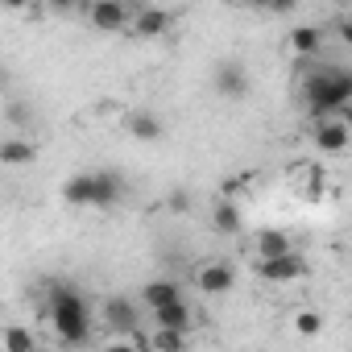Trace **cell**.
<instances>
[{
	"mask_svg": "<svg viewBox=\"0 0 352 352\" xmlns=\"http://www.w3.org/2000/svg\"><path fill=\"white\" fill-rule=\"evenodd\" d=\"M298 96H302V108L315 116V124L319 120H336L340 112L352 108V67H340V63L315 67V63H307Z\"/></svg>",
	"mask_w": 352,
	"mask_h": 352,
	"instance_id": "6da1fadb",
	"label": "cell"
},
{
	"mask_svg": "<svg viewBox=\"0 0 352 352\" xmlns=\"http://www.w3.org/2000/svg\"><path fill=\"white\" fill-rule=\"evenodd\" d=\"M46 315H50L54 336H58L67 348H79V344L91 340V307H87V298H83L79 286H71V282H54V286H50Z\"/></svg>",
	"mask_w": 352,
	"mask_h": 352,
	"instance_id": "7a4b0ae2",
	"label": "cell"
},
{
	"mask_svg": "<svg viewBox=\"0 0 352 352\" xmlns=\"http://www.w3.org/2000/svg\"><path fill=\"white\" fill-rule=\"evenodd\" d=\"M100 319H104V327H108V331H116V336H129V340H137V336H141V331H137V307H133V298H124V294L104 298Z\"/></svg>",
	"mask_w": 352,
	"mask_h": 352,
	"instance_id": "3957f363",
	"label": "cell"
},
{
	"mask_svg": "<svg viewBox=\"0 0 352 352\" xmlns=\"http://www.w3.org/2000/svg\"><path fill=\"white\" fill-rule=\"evenodd\" d=\"M87 17H91V25H96L100 34H120V30H129V25H133L137 9L116 5V0H100V5H91V9H87Z\"/></svg>",
	"mask_w": 352,
	"mask_h": 352,
	"instance_id": "277c9868",
	"label": "cell"
},
{
	"mask_svg": "<svg viewBox=\"0 0 352 352\" xmlns=\"http://www.w3.org/2000/svg\"><path fill=\"white\" fill-rule=\"evenodd\" d=\"M195 286H199L204 294L220 298V294H228V290L236 286V270H232L228 261H204V265L195 270Z\"/></svg>",
	"mask_w": 352,
	"mask_h": 352,
	"instance_id": "5b68a950",
	"label": "cell"
},
{
	"mask_svg": "<svg viewBox=\"0 0 352 352\" xmlns=\"http://www.w3.org/2000/svg\"><path fill=\"white\" fill-rule=\"evenodd\" d=\"M212 83H216V91H220L224 100H245V96H249V71H245V63H236V58L220 63L216 75H212Z\"/></svg>",
	"mask_w": 352,
	"mask_h": 352,
	"instance_id": "8992f818",
	"label": "cell"
},
{
	"mask_svg": "<svg viewBox=\"0 0 352 352\" xmlns=\"http://www.w3.org/2000/svg\"><path fill=\"white\" fill-rule=\"evenodd\" d=\"M348 145H352V129L344 124V116L315 124V149H319V153H344Z\"/></svg>",
	"mask_w": 352,
	"mask_h": 352,
	"instance_id": "52a82bcc",
	"label": "cell"
},
{
	"mask_svg": "<svg viewBox=\"0 0 352 352\" xmlns=\"http://www.w3.org/2000/svg\"><path fill=\"white\" fill-rule=\"evenodd\" d=\"M257 274L265 278V282H298V278H307V261H302V253H286V257H274V261H261L257 265Z\"/></svg>",
	"mask_w": 352,
	"mask_h": 352,
	"instance_id": "ba28073f",
	"label": "cell"
},
{
	"mask_svg": "<svg viewBox=\"0 0 352 352\" xmlns=\"http://www.w3.org/2000/svg\"><path fill=\"white\" fill-rule=\"evenodd\" d=\"M63 199L71 208H96V170H83L63 183Z\"/></svg>",
	"mask_w": 352,
	"mask_h": 352,
	"instance_id": "9c48e42d",
	"label": "cell"
},
{
	"mask_svg": "<svg viewBox=\"0 0 352 352\" xmlns=\"http://www.w3.org/2000/svg\"><path fill=\"white\" fill-rule=\"evenodd\" d=\"M174 25V13H166V9H137V17H133V34L137 38H157V34H166Z\"/></svg>",
	"mask_w": 352,
	"mask_h": 352,
	"instance_id": "30bf717a",
	"label": "cell"
},
{
	"mask_svg": "<svg viewBox=\"0 0 352 352\" xmlns=\"http://www.w3.org/2000/svg\"><path fill=\"white\" fill-rule=\"evenodd\" d=\"M141 302H145L149 311H162V307H170V302H183V286L170 282V278H157V282H149V286L141 290Z\"/></svg>",
	"mask_w": 352,
	"mask_h": 352,
	"instance_id": "8fae6325",
	"label": "cell"
},
{
	"mask_svg": "<svg viewBox=\"0 0 352 352\" xmlns=\"http://www.w3.org/2000/svg\"><path fill=\"white\" fill-rule=\"evenodd\" d=\"M286 253H294V245L282 228H261L257 232V257L261 261H274V257H286Z\"/></svg>",
	"mask_w": 352,
	"mask_h": 352,
	"instance_id": "7c38bea8",
	"label": "cell"
},
{
	"mask_svg": "<svg viewBox=\"0 0 352 352\" xmlns=\"http://www.w3.org/2000/svg\"><path fill=\"white\" fill-rule=\"evenodd\" d=\"M153 319H157V327H166V331H183V336H187V327H191V307H187V298H183V302H170V307L153 311Z\"/></svg>",
	"mask_w": 352,
	"mask_h": 352,
	"instance_id": "4fadbf2b",
	"label": "cell"
},
{
	"mask_svg": "<svg viewBox=\"0 0 352 352\" xmlns=\"http://www.w3.org/2000/svg\"><path fill=\"white\" fill-rule=\"evenodd\" d=\"M319 46H323V30H319V25H294V30H290V50H294L298 58H311Z\"/></svg>",
	"mask_w": 352,
	"mask_h": 352,
	"instance_id": "5bb4252c",
	"label": "cell"
},
{
	"mask_svg": "<svg viewBox=\"0 0 352 352\" xmlns=\"http://www.w3.org/2000/svg\"><path fill=\"white\" fill-rule=\"evenodd\" d=\"M124 129L137 137V141H157L162 133H166V124L153 116V112H129V120H124Z\"/></svg>",
	"mask_w": 352,
	"mask_h": 352,
	"instance_id": "9a60e30c",
	"label": "cell"
},
{
	"mask_svg": "<svg viewBox=\"0 0 352 352\" xmlns=\"http://www.w3.org/2000/svg\"><path fill=\"white\" fill-rule=\"evenodd\" d=\"M34 157H38V149L21 137H5V145H0V162L5 166H30Z\"/></svg>",
	"mask_w": 352,
	"mask_h": 352,
	"instance_id": "2e32d148",
	"label": "cell"
},
{
	"mask_svg": "<svg viewBox=\"0 0 352 352\" xmlns=\"http://www.w3.org/2000/svg\"><path fill=\"white\" fill-rule=\"evenodd\" d=\"M212 224H216V232H241V208L232 204V199H220L216 204V212H212Z\"/></svg>",
	"mask_w": 352,
	"mask_h": 352,
	"instance_id": "e0dca14e",
	"label": "cell"
},
{
	"mask_svg": "<svg viewBox=\"0 0 352 352\" xmlns=\"http://www.w3.org/2000/svg\"><path fill=\"white\" fill-rule=\"evenodd\" d=\"M149 352H187V336L183 331H166V327H157V331H149Z\"/></svg>",
	"mask_w": 352,
	"mask_h": 352,
	"instance_id": "ac0fdd59",
	"label": "cell"
},
{
	"mask_svg": "<svg viewBox=\"0 0 352 352\" xmlns=\"http://www.w3.org/2000/svg\"><path fill=\"white\" fill-rule=\"evenodd\" d=\"M5 352H38L34 331H30V327H21V323L5 327Z\"/></svg>",
	"mask_w": 352,
	"mask_h": 352,
	"instance_id": "d6986e66",
	"label": "cell"
},
{
	"mask_svg": "<svg viewBox=\"0 0 352 352\" xmlns=\"http://www.w3.org/2000/svg\"><path fill=\"white\" fill-rule=\"evenodd\" d=\"M294 331L298 336H319L323 331V315L319 311H298L294 315Z\"/></svg>",
	"mask_w": 352,
	"mask_h": 352,
	"instance_id": "ffe728a7",
	"label": "cell"
},
{
	"mask_svg": "<svg viewBox=\"0 0 352 352\" xmlns=\"http://www.w3.org/2000/svg\"><path fill=\"white\" fill-rule=\"evenodd\" d=\"M100 352H145V348H141V336H137V340H129V336H116V340H108Z\"/></svg>",
	"mask_w": 352,
	"mask_h": 352,
	"instance_id": "44dd1931",
	"label": "cell"
},
{
	"mask_svg": "<svg viewBox=\"0 0 352 352\" xmlns=\"http://www.w3.org/2000/svg\"><path fill=\"white\" fill-rule=\"evenodd\" d=\"M336 34H340V42H344V46H352V17H344V21L336 25Z\"/></svg>",
	"mask_w": 352,
	"mask_h": 352,
	"instance_id": "7402d4cb",
	"label": "cell"
},
{
	"mask_svg": "<svg viewBox=\"0 0 352 352\" xmlns=\"http://www.w3.org/2000/svg\"><path fill=\"white\" fill-rule=\"evenodd\" d=\"M170 208H174V212H187V195L174 191V195H170Z\"/></svg>",
	"mask_w": 352,
	"mask_h": 352,
	"instance_id": "603a6c76",
	"label": "cell"
},
{
	"mask_svg": "<svg viewBox=\"0 0 352 352\" xmlns=\"http://www.w3.org/2000/svg\"><path fill=\"white\" fill-rule=\"evenodd\" d=\"M344 124H348V129H352V108H348V112H344Z\"/></svg>",
	"mask_w": 352,
	"mask_h": 352,
	"instance_id": "cb8c5ba5",
	"label": "cell"
}]
</instances>
